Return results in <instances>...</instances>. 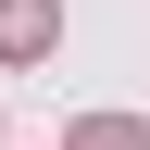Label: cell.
<instances>
[{
    "label": "cell",
    "instance_id": "obj_2",
    "mask_svg": "<svg viewBox=\"0 0 150 150\" xmlns=\"http://www.w3.org/2000/svg\"><path fill=\"white\" fill-rule=\"evenodd\" d=\"M75 150H150V138H138V125H112V112H100V125H75Z\"/></svg>",
    "mask_w": 150,
    "mask_h": 150
},
{
    "label": "cell",
    "instance_id": "obj_1",
    "mask_svg": "<svg viewBox=\"0 0 150 150\" xmlns=\"http://www.w3.org/2000/svg\"><path fill=\"white\" fill-rule=\"evenodd\" d=\"M25 50H50V0H0V63H25Z\"/></svg>",
    "mask_w": 150,
    "mask_h": 150
}]
</instances>
